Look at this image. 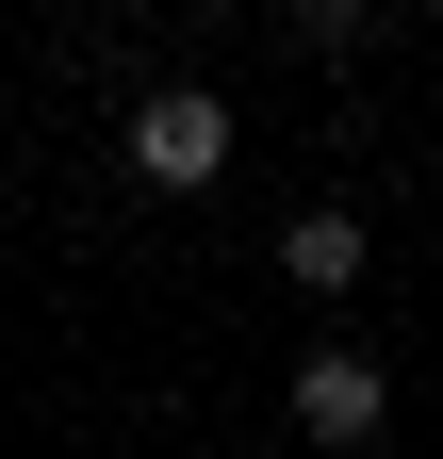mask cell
<instances>
[{"label":"cell","mask_w":443,"mask_h":459,"mask_svg":"<svg viewBox=\"0 0 443 459\" xmlns=\"http://www.w3.org/2000/svg\"><path fill=\"white\" fill-rule=\"evenodd\" d=\"M132 181H148V197L230 181V99H213V82H148V99H132Z\"/></svg>","instance_id":"cell-1"},{"label":"cell","mask_w":443,"mask_h":459,"mask_svg":"<svg viewBox=\"0 0 443 459\" xmlns=\"http://www.w3.org/2000/svg\"><path fill=\"white\" fill-rule=\"evenodd\" d=\"M296 427L312 443H378V427H395V377H378L361 344H312V361H296Z\"/></svg>","instance_id":"cell-2"},{"label":"cell","mask_w":443,"mask_h":459,"mask_svg":"<svg viewBox=\"0 0 443 459\" xmlns=\"http://www.w3.org/2000/svg\"><path fill=\"white\" fill-rule=\"evenodd\" d=\"M280 279L345 296V279H361V213H296V230H280Z\"/></svg>","instance_id":"cell-3"},{"label":"cell","mask_w":443,"mask_h":459,"mask_svg":"<svg viewBox=\"0 0 443 459\" xmlns=\"http://www.w3.org/2000/svg\"><path fill=\"white\" fill-rule=\"evenodd\" d=\"M280 17H296L312 49H361V33H378V0H280Z\"/></svg>","instance_id":"cell-4"}]
</instances>
